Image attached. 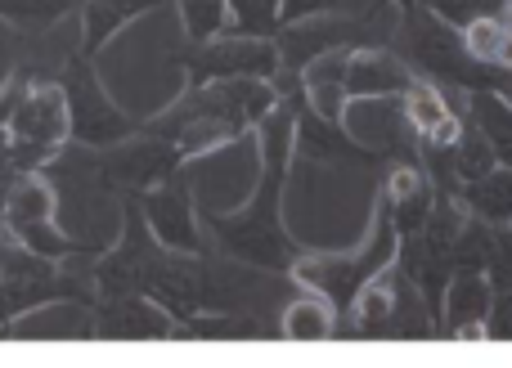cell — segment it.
<instances>
[{
	"instance_id": "6da1fadb",
	"label": "cell",
	"mask_w": 512,
	"mask_h": 368,
	"mask_svg": "<svg viewBox=\"0 0 512 368\" xmlns=\"http://www.w3.org/2000/svg\"><path fill=\"white\" fill-rule=\"evenodd\" d=\"M72 135V113H68V90L63 86H36L18 99L14 117L5 122V140L23 167L45 162L63 140Z\"/></svg>"
},
{
	"instance_id": "7a4b0ae2",
	"label": "cell",
	"mask_w": 512,
	"mask_h": 368,
	"mask_svg": "<svg viewBox=\"0 0 512 368\" xmlns=\"http://www.w3.org/2000/svg\"><path fill=\"white\" fill-rule=\"evenodd\" d=\"M50 211H54V193L41 176H18L9 184L5 202H0V220H5L9 234L18 243H27L32 252H41L45 261H59V256L72 252V238H63L50 225Z\"/></svg>"
},
{
	"instance_id": "3957f363",
	"label": "cell",
	"mask_w": 512,
	"mask_h": 368,
	"mask_svg": "<svg viewBox=\"0 0 512 368\" xmlns=\"http://www.w3.org/2000/svg\"><path fill=\"white\" fill-rule=\"evenodd\" d=\"M382 225V220H378ZM387 256H391V234H387V225L378 229V238H373V252L369 256H319V261H301V265H292V274H297L306 288H315V292H324L328 301H351L355 292L364 288V283L373 279V274L387 265Z\"/></svg>"
},
{
	"instance_id": "277c9868",
	"label": "cell",
	"mask_w": 512,
	"mask_h": 368,
	"mask_svg": "<svg viewBox=\"0 0 512 368\" xmlns=\"http://www.w3.org/2000/svg\"><path fill=\"white\" fill-rule=\"evenodd\" d=\"M279 68V50L256 36H230V41H203L189 54V72L194 81H230V77H274Z\"/></svg>"
},
{
	"instance_id": "5b68a950",
	"label": "cell",
	"mask_w": 512,
	"mask_h": 368,
	"mask_svg": "<svg viewBox=\"0 0 512 368\" xmlns=\"http://www.w3.org/2000/svg\"><path fill=\"white\" fill-rule=\"evenodd\" d=\"M68 113H72V135L86 144H108V140H122L131 131L122 113L104 99V90L95 86L90 72H77V86L68 90Z\"/></svg>"
},
{
	"instance_id": "8992f818",
	"label": "cell",
	"mask_w": 512,
	"mask_h": 368,
	"mask_svg": "<svg viewBox=\"0 0 512 368\" xmlns=\"http://www.w3.org/2000/svg\"><path fill=\"white\" fill-rule=\"evenodd\" d=\"M414 86L409 68L387 50H351V63H346V95L351 99H391L405 95Z\"/></svg>"
},
{
	"instance_id": "52a82bcc",
	"label": "cell",
	"mask_w": 512,
	"mask_h": 368,
	"mask_svg": "<svg viewBox=\"0 0 512 368\" xmlns=\"http://www.w3.org/2000/svg\"><path fill=\"white\" fill-rule=\"evenodd\" d=\"M346 63H351V50L346 45H337V50L319 54V59H310L306 68V95H310V108H315L319 122L337 126L346 117V104H351V95H346Z\"/></svg>"
},
{
	"instance_id": "ba28073f",
	"label": "cell",
	"mask_w": 512,
	"mask_h": 368,
	"mask_svg": "<svg viewBox=\"0 0 512 368\" xmlns=\"http://www.w3.org/2000/svg\"><path fill=\"white\" fill-rule=\"evenodd\" d=\"M355 32L351 18L342 14H315V18H297V23H288V36H283V50H279V63H288V68H306L310 59H319V54L337 50V45H346V36Z\"/></svg>"
},
{
	"instance_id": "9c48e42d",
	"label": "cell",
	"mask_w": 512,
	"mask_h": 368,
	"mask_svg": "<svg viewBox=\"0 0 512 368\" xmlns=\"http://www.w3.org/2000/svg\"><path fill=\"white\" fill-rule=\"evenodd\" d=\"M144 216L149 229L162 247H176V252H198V229H194V211L189 198L180 189H158L144 198Z\"/></svg>"
},
{
	"instance_id": "30bf717a",
	"label": "cell",
	"mask_w": 512,
	"mask_h": 368,
	"mask_svg": "<svg viewBox=\"0 0 512 368\" xmlns=\"http://www.w3.org/2000/svg\"><path fill=\"white\" fill-rule=\"evenodd\" d=\"M463 202L486 225H512V167H490L486 176L468 180Z\"/></svg>"
},
{
	"instance_id": "8fae6325",
	"label": "cell",
	"mask_w": 512,
	"mask_h": 368,
	"mask_svg": "<svg viewBox=\"0 0 512 368\" xmlns=\"http://www.w3.org/2000/svg\"><path fill=\"white\" fill-rule=\"evenodd\" d=\"M99 328L104 337H171V319L144 297H122Z\"/></svg>"
},
{
	"instance_id": "7c38bea8",
	"label": "cell",
	"mask_w": 512,
	"mask_h": 368,
	"mask_svg": "<svg viewBox=\"0 0 512 368\" xmlns=\"http://www.w3.org/2000/svg\"><path fill=\"white\" fill-rule=\"evenodd\" d=\"M490 306H495V292H490L486 274H481V270L454 274L450 292H445V319H450V328L472 324V319H486Z\"/></svg>"
},
{
	"instance_id": "4fadbf2b",
	"label": "cell",
	"mask_w": 512,
	"mask_h": 368,
	"mask_svg": "<svg viewBox=\"0 0 512 368\" xmlns=\"http://www.w3.org/2000/svg\"><path fill=\"white\" fill-rule=\"evenodd\" d=\"M153 5H162V0H86V14H81V23H86V50H99L108 36L122 32L135 14H144Z\"/></svg>"
},
{
	"instance_id": "5bb4252c",
	"label": "cell",
	"mask_w": 512,
	"mask_h": 368,
	"mask_svg": "<svg viewBox=\"0 0 512 368\" xmlns=\"http://www.w3.org/2000/svg\"><path fill=\"white\" fill-rule=\"evenodd\" d=\"M333 324V301L324 297H301L283 310V337H297V342H319L333 333Z\"/></svg>"
},
{
	"instance_id": "9a60e30c",
	"label": "cell",
	"mask_w": 512,
	"mask_h": 368,
	"mask_svg": "<svg viewBox=\"0 0 512 368\" xmlns=\"http://www.w3.org/2000/svg\"><path fill=\"white\" fill-rule=\"evenodd\" d=\"M400 113H405V122L414 126V131L423 135V140H432V135L454 117L441 90H436V86H418V81L405 90V108H400Z\"/></svg>"
},
{
	"instance_id": "2e32d148",
	"label": "cell",
	"mask_w": 512,
	"mask_h": 368,
	"mask_svg": "<svg viewBox=\"0 0 512 368\" xmlns=\"http://www.w3.org/2000/svg\"><path fill=\"white\" fill-rule=\"evenodd\" d=\"M472 108H477V117H481L477 126L486 131V140L495 144V153L512 162V104L504 95H477Z\"/></svg>"
},
{
	"instance_id": "e0dca14e",
	"label": "cell",
	"mask_w": 512,
	"mask_h": 368,
	"mask_svg": "<svg viewBox=\"0 0 512 368\" xmlns=\"http://www.w3.org/2000/svg\"><path fill=\"white\" fill-rule=\"evenodd\" d=\"M391 315H396V288H391V279H378V274H373V279L355 292V324L387 328Z\"/></svg>"
},
{
	"instance_id": "ac0fdd59",
	"label": "cell",
	"mask_w": 512,
	"mask_h": 368,
	"mask_svg": "<svg viewBox=\"0 0 512 368\" xmlns=\"http://www.w3.org/2000/svg\"><path fill=\"white\" fill-rule=\"evenodd\" d=\"M504 41H508V23L499 14H481L463 27V45H468V54L477 63H499Z\"/></svg>"
},
{
	"instance_id": "d6986e66",
	"label": "cell",
	"mask_w": 512,
	"mask_h": 368,
	"mask_svg": "<svg viewBox=\"0 0 512 368\" xmlns=\"http://www.w3.org/2000/svg\"><path fill=\"white\" fill-rule=\"evenodd\" d=\"M180 14H185V32L203 45L225 32V23H230V0H180Z\"/></svg>"
},
{
	"instance_id": "ffe728a7",
	"label": "cell",
	"mask_w": 512,
	"mask_h": 368,
	"mask_svg": "<svg viewBox=\"0 0 512 368\" xmlns=\"http://www.w3.org/2000/svg\"><path fill=\"white\" fill-rule=\"evenodd\" d=\"M454 153H459V171L468 180H477V176H486L490 167H499V153H495V144L486 140V131H463L459 140H454Z\"/></svg>"
},
{
	"instance_id": "44dd1931",
	"label": "cell",
	"mask_w": 512,
	"mask_h": 368,
	"mask_svg": "<svg viewBox=\"0 0 512 368\" xmlns=\"http://www.w3.org/2000/svg\"><path fill=\"white\" fill-rule=\"evenodd\" d=\"M72 9V0H0V14L27 27H54Z\"/></svg>"
},
{
	"instance_id": "7402d4cb",
	"label": "cell",
	"mask_w": 512,
	"mask_h": 368,
	"mask_svg": "<svg viewBox=\"0 0 512 368\" xmlns=\"http://www.w3.org/2000/svg\"><path fill=\"white\" fill-rule=\"evenodd\" d=\"M432 14H441L445 23H459V27H468L472 18H481V14H495V9H504L508 0H423Z\"/></svg>"
},
{
	"instance_id": "603a6c76",
	"label": "cell",
	"mask_w": 512,
	"mask_h": 368,
	"mask_svg": "<svg viewBox=\"0 0 512 368\" xmlns=\"http://www.w3.org/2000/svg\"><path fill=\"white\" fill-rule=\"evenodd\" d=\"M230 14L243 32H265L270 23H279V0H230Z\"/></svg>"
},
{
	"instance_id": "cb8c5ba5",
	"label": "cell",
	"mask_w": 512,
	"mask_h": 368,
	"mask_svg": "<svg viewBox=\"0 0 512 368\" xmlns=\"http://www.w3.org/2000/svg\"><path fill=\"white\" fill-rule=\"evenodd\" d=\"M427 184H423V176H418L414 167H396L391 171V180H387V202L396 207V202H409V198H418Z\"/></svg>"
},
{
	"instance_id": "d4e9b609",
	"label": "cell",
	"mask_w": 512,
	"mask_h": 368,
	"mask_svg": "<svg viewBox=\"0 0 512 368\" xmlns=\"http://www.w3.org/2000/svg\"><path fill=\"white\" fill-rule=\"evenodd\" d=\"M342 0H279V23H297V18H315V14H337Z\"/></svg>"
},
{
	"instance_id": "484cf974",
	"label": "cell",
	"mask_w": 512,
	"mask_h": 368,
	"mask_svg": "<svg viewBox=\"0 0 512 368\" xmlns=\"http://www.w3.org/2000/svg\"><path fill=\"white\" fill-rule=\"evenodd\" d=\"M499 68H512V27H508V41H504V50H499Z\"/></svg>"
},
{
	"instance_id": "4316f807",
	"label": "cell",
	"mask_w": 512,
	"mask_h": 368,
	"mask_svg": "<svg viewBox=\"0 0 512 368\" xmlns=\"http://www.w3.org/2000/svg\"><path fill=\"white\" fill-rule=\"evenodd\" d=\"M504 23L512 27V0H508V5H504Z\"/></svg>"
},
{
	"instance_id": "83f0119b",
	"label": "cell",
	"mask_w": 512,
	"mask_h": 368,
	"mask_svg": "<svg viewBox=\"0 0 512 368\" xmlns=\"http://www.w3.org/2000/svg\"><path fill=\"white\" fill-rule=\"evenodd\" d=\"M504 99H508V104H512V86H508V90H504Z\"/></svg>"
}]
</instances>
